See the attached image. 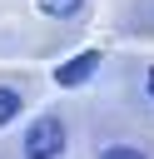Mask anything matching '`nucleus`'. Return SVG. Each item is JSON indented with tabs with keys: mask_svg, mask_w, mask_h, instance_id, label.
<instances>
[{
	"mask_svg": "<svg viewBox=\"0 0 154 159\" xmlns=\"http://www.w3.org/2000/svg\"><path fill=\"white\" fill-rule=\"evenodd\" d=\"M65 154V119L60 114H40L25 129V159H60Z\"/></svg>",
	"mask_w": 154,
	"mask_h": 159,
	"instance_id": "obj_1",
	"label": "nucleus"
},
{
	"mask_svg": "<svg viewBox=\"0 0 154 159\" xmlns=\"http://www.w3.org/2000/svg\"><path fill=\"white\" fill-rule=\"evenodd\" d=\"M94 70H99V50L70 55V60H65V65L55 70V84H60V89H79V84H84V80L94 75Z\"/></svg>",
	"mask_w": 154,
	"mask_h": 159,
	"instance_id": "obj_2",
	"label": "nucleus"
},
{
	"mask_svg": "<svg viewBox=\"0 0 154 159\" xmlns=\"http://www.w3.org/2000/svg\"><path fill=\"white\" fill-rule=\"evenodd\" d=\"M35 5H40L50 20H75V15L84 10V0H35Z\"/></svg>",
	"mask_w": 154,
	"mask_h": 159,
	"instance_id": "obj_3",
	"label": "nucleus"
},
{
	"mask_svg": "<svg viewBox=\"0 0 154 159\" xmlns=\"http://www.w3.org/2000/svg\"><path fill=\"white\" fill-rule=\"evenodd\" d=\"M20 114V89H10V84H0V129L10 124Z\"/></svg>",
	"mask_w": 154,
	"mask_h": 159,
	"instance_id": "obj_4",
	"label": "nucleus"
},
{
	"mask_svg": "<svg viewBox=\"0 0 154 159\" xmlns=\"http://www.w3.org/2000/svg\"><path fill=\"white\" fill-rule=\"evenodd\" d=\"M99 159H149V154H144L139 144H104Z\"/></svg>",
	"mask_w": 154,
	"mask_h": 159,
	"instance_id": "obj_5",
	"label": "nucleus"
},
{
	"mask_svg": "<svg viewBox=\"0 0 154 159\" xmlns=\"http://www.w3.org/2000/svg\"><path fill=\"white\" fill-rule=\"evenodd\" d=\"M149 94H154V70H149Z\"/></svg>",
	"mask_w": 154,
	"mask_h": 159,
	"instance_id": "obj_6",
	"label": "nucleus"
}]
</instances>
